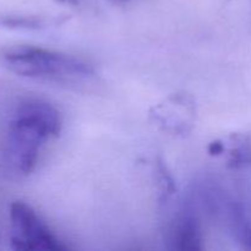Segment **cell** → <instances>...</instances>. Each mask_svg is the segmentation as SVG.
<instances>
[{"instance_id":"obj_6","label":"cell","mask_w":251,"mask_h":251,"mask_svg":"<svg viewBox=\"0 0 251 251\" xmlns=\"http://www.w3.org/2000/svg\"><path fill=\"white\" fill-rule=\"evenodd\" d=\"M48 21L38 16H25V15H0V26L10 29L21 31H37L46 28Z\"/></svg>"},{"instance_id":"obj_8","label":"cell","mask_w":251,"mask_h":251,"mask_svg":"<svg viewBox=\"0 0 251 251\" xmlns=\"http://www.w3.org/2000/svg\"><path fill=\"white\" fill-rule=\"evenodd\" d=\"M117 1H125V0H117Z\"/></svg>"},{"instance_id":"obj_3","label":"cell","mask_w":251,"mask_h":251,"mask_svg":"<svg viewBox=\"0 0 251 251\" xmlns=\"http://www.w3.org/2000/svg\"><path fill=\"white\" fill-rule=\"evenodd\" d=\"M10 245L17 251H65L69 249L55 237L33 207L24 201L10 205Z\"/></svg>"},{"instance_id":"obj_1","label":"cell","mask_w":251,"mask_h":251,"mask_svg":"<svg viewBox=\"0 0 251 251\" xmlns=\"http://www.w3.org/2000/svg\"><path fill=\"white\" fill-rule=\"evenodd\" d=\"M60 112L36 97H16L0 103V173L22 180L36 169L42 147L59 136Z\"/></svg>"},{"instance_id":"obj_4","label":"cell","mask_w":251,"mask_h":251,"mask_svg":"<svg viewBox=\"0 0 251 251\" xmlns=\"http://www.w3.org/2000/svg\"><path fill=\"white\" fill-rule=\"evenodd\" d=\"M152 122L176 136H185L196 122V102L189 93H173L150 110Z\"/></svg>"},{"instance_id":"obj_2","label":"cell","mask_w":251,"mask_h":251,"mask_svg":"<svg viewBox=\"0 0 251 251\" xmlns=\"http://www.w3.org/2000/svg\"><path fill=\"white\" fill-rule=\"evenodd\" d=\"M1 59L7 70L31 80L76 82L95 76V68L86 60L42 47H10Z\"/></svg>"},{"instance_id":"obj_7","label":"cell","mask_w":251,"mask_h":251,"mask_svg":"<svg viewBox=\"0 0 251 251\" xmlns=\"http://www.w3.org/2000/svg\"><path fill=\"white\" fill-rule=\"evenodd\" d=\"M59 2H63V4H70V5H75L77 4L80 0H58Z\"/></svg>"},{"instance_id":"obj_5","label":"cell","mask_w":251,"mask_h":251,"mask_svg":"<svg viewBox=\"0 0 251 251\" xmlns=\"http://www.w3.org/2000/svg\"><path fill=\"white\" fill-rule=\"evenodd\" d=\"M199 205L189 196L174 217L172 225L171 243L176 250H201L202 249V230L199 213Z\"/></svg>"}]
</instances>
